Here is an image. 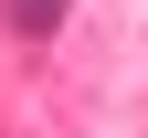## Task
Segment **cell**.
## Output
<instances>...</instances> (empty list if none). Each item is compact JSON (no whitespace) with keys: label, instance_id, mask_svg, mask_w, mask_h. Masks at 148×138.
I'll list each match as a JSON object with an SVG mask.
<instances>
[{"label":"cell","instance_id":"6da1fadb","mask_svg":"<svg viewBox=\"0 0 148 138\" xmlns=\"http://www.w3.org/2000/svg\"><path fill=\"white\" fill-rule=\"evenodd\" d=\"M0 21L21 32V43H42V32H64V0H0Z\"/></svg>","mask_w":148,"mask_h":138}]
</instances>
